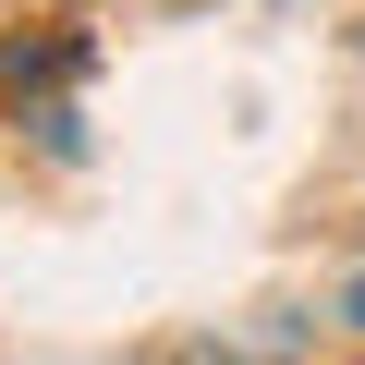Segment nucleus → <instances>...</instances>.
I'll list each match as a JSON object with an SVG mask.
<instances>
[{"instance_id": "1", "label": "nucleus", "mask_w": 365, "mask_h": 365, "mask_svg": "<svg viewBox=\"0 0 365 365\" xmlns=\"http://www.w3.org/2000/svg\"><path fill=\"white\" fill-rule=\"evenodd\" d=\"M86 73V37L61 25V37H37V49H0V98L13 110H37L49 122V146H73V110H61V86Z\"/></svg>"}, {"instance_id": "2", "label": "nucleus", "mask_w": 365, "mask_h": 365, "mask_svg": "<svg viewBox=\"0 0 365 365\" xmlns=\"http://www.w3.org/2000/svg\"><path fill=\"white\" fill-rule=\"evenodd\" d=\"M341 329H365V280H353V292H341Z\"/></svg>"}]
</instances>
